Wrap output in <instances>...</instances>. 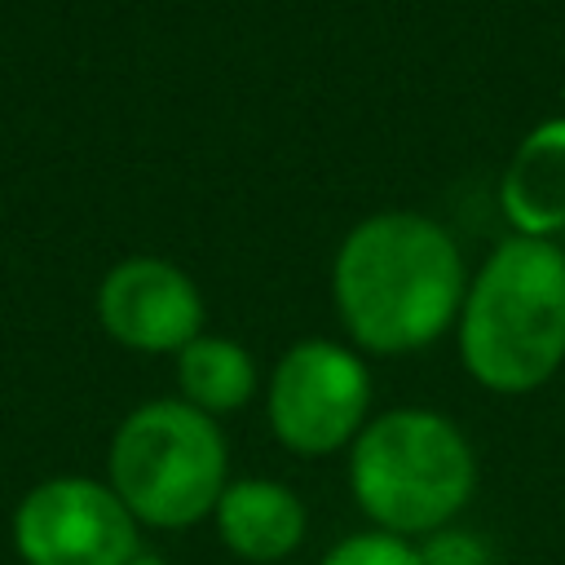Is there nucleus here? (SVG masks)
<instances>
[{
	"label": "nucleus",
	"mask_w": 565,
	"mask_h": 565,
	"mask_svg": "<svg viewBox=\"0 0 565 565\" xmlns=\"http://www.w3.org/2000/svg\"><path fill=\"white\" fill-rule=\"evenodd\" d=\"M468 274L455 238L419 212L358 221L331 265V296L344 331L366 353L428 349L463 309Z\"/></svg>",
	"instance_id": "f257e3e1"
},
{
	"label": "nucleus",
	"mask_w": 565,
	"mask_h": 565,
	"mask_svg": "<svg viewBox=\"0 0 565 565\" xmlns=\"http://www.w3.org/2000/svg\"><path fill=\"white\" fill-rule=\"evenodd\" d=\"M463 371L499 393L543 388L565 366V252L547 238H503L463 291Z\"/></svg>",
	"instance_id": "f03ea898"
},
{
	"label": "nucleus",
	"mask_w": 565,
	"mask_h": 565,
	"mask_svg": "<svg viewBox=\"0 0 565 565\" xmlns=\"http://www.w3.org/2000/svg\"><path fill=\"white\" fill-rule=\"evenodd\" d=\"M349 494L371 530L419 543L477 494V455L463 428L428 406H393L371 415L349 446Z\"/></svg>",
	"instance_id": "7ed1b4c3"
},
{
	"label": "nucleus",
	"mask_w": 565,
	"mask_h": 565,
	"mask_svg": "<svg viewBox=\"0 0 565 565\" xmlns=\"http://www.w3.org/2000/svg\"><path fill=\"white\" fill-rule=\"evenodd\" d=\"M106 486L141 530H190L216 512L230 486L225 433L181 397L141 402L110 433Z\"/></svg>",
	"instance_id": "20e7f679"
},
{
	"label": "nucleus",
	"mask_w": 565,
	"mask_h": 565,
	"mask_svg": "<svg viewBox=\"0 0 565 565\" xmlns=\"http://www.w3.org/2000/svg\"><path fill=\"white\" fill-rule=\"evenodd\" d=\"M265 419L282 450L327 459L353 446L371 419V371L335 340H296L269 371Z\"/></svg>",
	"instance_id": "39448f33"
},
{
	"label": "nucleus",
	"mask_w": 565,
	"mask_h": 565,
	"mask_svg": "<svg viewBox=\"0 0 565 565\" xmlns=\"http://www.w3.org/2000/svg\"><path fill=\"white\" fill-rule=\"evenodd\" d=\"M22 565H128L141 552V525L124 499L79 472L35 481L9 521Z\"/></svg>",
	"instance_id": "423d86ee"
},
{
	"label": "nucleus",
	"mask_w": 565,
	"mask_h": 565,
	"mask_svg": "<svg viewBox=\"0 0 565 565\" xmlns=\"http://www.w3.org/2000/svg\"><path fill=\"white\" fill-rule=\"evenodd\" d=\"M97 318L106 335L132 353H181L203 335V296L172 260L132 256L102 278Z\"/></svg>",
	"instance_id": "0eeeda50"
},
{
	"label": "nucleus",
	"mask_w": 565,
	"mask_h": 565,
	"mask_svg": "<svg viewBox=\"0 0 565 565\" xmlns=\"http://www.w3.org/2000/svg\"><path fill=\"white\" fill-rule=\"evenodd\" d=\"M216 539L234 561L247 565H278L296 556L309 539V508L305 499L274 481V477H230L216 512Z\"/></svg>",
	"instance_id": "6e6552de"
},
{
	"label": "nucleus",
	"mask_w": 565,
	"mask_h": 565,
	"mask_svg": "<svg viewBox=\"0 0 565 565\" xmlns=\"http://www.w3.org/2000/svg\"><path fill=\"white\" fill-rule=\"evenodd\" d=\"M499 207L521 238L565 230V119L530 128L499 181Z\"/></svg>",
	"instance_id": "1a4fd4ad"
},
{
	"label": "nucleus",
	"mask_w": 565,
	"mask_h": 565,
	"mask_svg": "<svg viewBox=\"0 0 565 565\" xmlns=\"http://www.w3.org/2000/svg\"><path fill=\"white\" fill-rule=\"evenodd\" d=\"M177 388L203 415H234L256 393V362L230 335H194L177 353Z\"/></svg>",
	"instance_id": "9d476101"
},
{
	"label": "nucleus",
	"mask_w": 565,
	"mask_h": 565,
	"mask_svg": "<svg viewBox=\"0 0 565 565\" xmlns=\"http://www.w3.org/2000/svg\"><path fill=\"white\" fill-rule=\"evenodd\" d=\"M318 565H424L419 561V547L402 534H388V530H358V534H344L335 539Z\"/></svg>",
	"instance_id": "9b49d317"
},
{
	"label": "nucleus",
	"mask_w": 565,
	"mask_h": 565,
	"mask_svg": "<svg viewBox=\"0 0 565 565\" xmlns=\"http://www.w3.org/2000/svg\"><path fill=\"white\" fill-rule=\"evenodd\" d=\"M419 561L424 565H494V547L486 534L468 530V525H446L424 534L419 543Z\"/></svg>",
	"instance_id": "f8f14e48"
},
{
	"label": "nucleus",
	"mask_w": 565,
	"mask_h": 565,
	"mask_svg": "<svg viewBox=\"0 0 565 565\" xmlns=\"http://www.w3.org/2000/svg\"><path fill=\"white\" fill-rule=\"evenodd\" d=\"M128 565H172V561H163V556H154V552H137Z\"/></svg>",
	"instance_id": "ddd939ff"
}]
</instances>
